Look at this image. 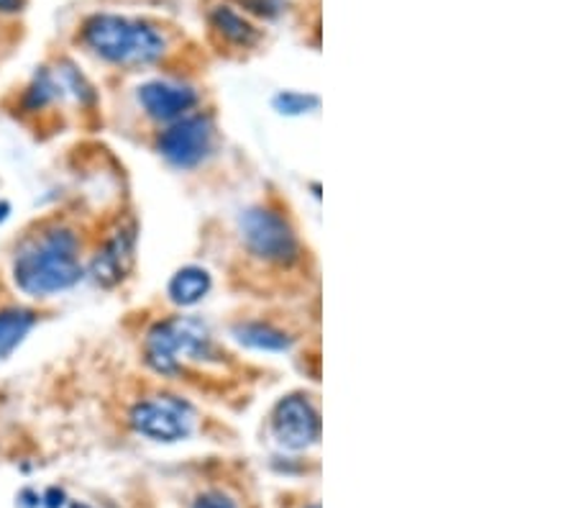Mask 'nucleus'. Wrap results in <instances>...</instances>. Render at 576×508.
Wrapping results in <instances>:
<instances>
[{
    "label": "nucleus",
    "mask_w": 576,
    "mask_h": 508,
    "mask_svg": "<svg viewBox=\"0 0 576 508\" xmlns=\"http://www.w3.org/2000/svg\"><path fill=\"white\" fill-rule=\"evenodd\" d=\"M77 252L80 241L75 231L64 229V226L44 229L15 255V286L29 296L62 293L83 278V265H80Z\"/></svg>",
    "instance_id": "obj_1"
},
{
    "label": "nucleus",
    "mask_w": 576,
    "mask_h": 508,
    "mask_svg": "<svg viewBox=\"0 0 576 508\" xmlns=\"http://www.w3.org/2000/svg\"><path fill=\"white\" fill-rule=\"evenodd\" d=\"M83 42L101 60L124 64V68H142V64L157 62L167 46L165 37L151 23L116 13L91 15L83 27Z\"/></svg>",
    "instance_id": "obj_2"
},
{
    "label": "nucleus",
    "mask_w": 576,
    "mask_h": 508,
    "mask_svg": "<svg viewBox=\"0 0 576 508\" xmlns=\"http://www.w3.org/2000/svg\"><path fill=\"white\" fill-rule=\"evenodd\" d=\"M210 354L208 326L198 319H167L146 336V362L157 373L172 375L180 370L182 357L202 360Z\"/></svg>",
    "instance_id": "obj_3"
},
{
    "label": "nucleus",
    "mask_w": 576,
    "mask_h": 508,
    "mask_svg": "<svg viewBox=\"0 0 576 508\" xmlns=\"http://www.w3.org/2000/svg\"><path fill=\"white\" fill-rule=\"evenodd\" d=\"M241 231L247 247L266 262L290 265L297 260V237L292 226L280 214L254 208L241 219Z\"/></svg>",
    "instance_id": "obj_4"
},
{
    "label": "nucleus",
    "mask_w": 576,
    "mask_h": 508,
    "mask_svg": "<svg viewBox=\"0 0 576 508\" xmlns=\"http://www.w3.org/2000/svg\"><path fill=\"white\" fill-rule=\"evenodd\" d=\"M136 434L154 442H180L192 432V411L177 398H151L136 403L132 411Z\"/></svg>",
    "instance_id": "obj_5"
},
{
    "label": "nucleus",
    "mask_w": 576,
    "mask_h": 508,
    "mask_svg": "<svg viewBox=\"0 0 576 508\" xmlns=\"http://www.w3.org/2000/svg\"><path fill=\"white\" fill-rule=\"evenodd\" d=\"M213 147V121L208 116H190L177 121L159 136V152L177 167H195L210 155Z\"/></svg>",
    "instance_id": "obj_6"
},
{
    "label": "nucleus",
    "mask_w": 576,
    "mask_h": 508,
    "mask_svg": "<svg viewBox=\"0 0 576 508\" xmlns=\"http://www.w3.org/2000/svg\"><path fill=\"white\" fill-rule=\"evenodd\" d=\"M272 432L274 439L285 449H307L321 437L318 411L313 408V403L305 395H287L274 408Z\"/></svg>",
    "instance_id": "obj_7"
},
{
    "label": "nucleus",
    "mask_w": 576,
    "mask_h": 508,
    "mask_svg": "<svg viewBox=\"0 0 576 508\" xmlns=\"http://www.w3.org/2000/svg\"><path fill=\"white\" fill-rule=\"evenodd\" d=\"M139 103L151 118L175 121L198 103V95H195V91L188 85L154 80V83H146L139 87Z\"/></svg>",
    "instance_id": "obj_8"
},
{
    "label": "nucleus",
    "mask_w": 576,
    "mask_h": 508,
    "mask_svg": "<svg viewBox=\"0 0 576 508\" xmlns=\"http://www.w3.org/2000/svg\"><path fill=\"white\" fill-rule=\"evenodd\" d=\"M134 265V231L121 229L105 241L103 252L93 262V278L97 286L113 288L128 276Z\"/></svg>",
    "instance_id": "obj_9"
},
{
    "label": "nucleus",
    "mask_w": 576,
    "mask_h": 508,
    "mask_svg": "<svg viewBox=\"0 0 576 508\" xmlns=\"http://www.w3.org/2000/svg\"><path fill=\"white\" fill-rule=\"evenodd\" d=\"M210 23H213V29L226 39V42L237 46H251L256 44L259 39V31L229 6H216L213 13H210Z\"/></svg>",
    "instance_id": "obj_10"
},
{
    "label": "nucleus",
    "mask_w": 576,
    "mask_h": 508,
    "mask_svg": "<svg viewBox=\"0 0 576 508\" xmlns=\"http://www.w3.org/2000/svg\"><path fill=\"white\" fill-rule=\"evenodd\" d=\"M210 276L202 268H185L169 282V296L177 305H195L208 296Z\"/></svg>",
    "instance_id": "obj_11"
},
{
    "label": "nucleus",
    "mask_w": 576,
    "mask_h": 508,
    "mask_svg": "<svg viewBox=\"0 0 576 508\" xmlns=\"http://www.w3.org/2000/svg\"><path fill=\"white\" fill-rule=\"evenodd\" d=\"M34 313L27 309L0 311V360H6L34 326Z\"/></svg>",
    "instance_id": "obj_12"
},
{
    "label": "nucleus",
    "mask_w": 576,
    "mask_h": 508,
    "mask_svg": "<svg viewBox=\"0 0 576 508\" xmlns=\"http://www.w3.org/2000/svg\"><path fill=\"white\" fill-rule=\"evenodd\" d=\"M237 339L241 344L251 346V350H264V352H282L290 346V339L277 332V329L266 326V324H243L239 326Z\"/></svg>",
    "instance_id": "obj_13"
},
{
    "label": "nucleus",
    "mask_w": 576,
    "mask_h": 508,
    "mask_svg": "<svg viewBox=\"0 0 576 508\" xmlns=\"http://www.w3.org/2000/svg\"><path fill=\"white\" fill-rule=\"evenodd\" d=\"M60 91H62L60 80H56L46 68H42V70L36 72L34 83L29 85L27 95H23V108H27V111H42L44 106H49V103L56 99V95H60Z\"/></svg>",
    "instance_id": "obj_14"
},
{
    "label": "nucleus",
    "mask_w": 576,
    "mask_h": 508,
    "mask_svg": "<svg viewBox=\"0 0 576 508\" xmlns=\"http://www.w3.org/2000/svg\"><path fill=\"white\" fill-rule=\"evenodd\" d=\"M274 106H277L280 113H287V116H300V113L318 108V99L303 93H280L277 99H274Z\"/></svg>",
    "instance_id": "obj_15"
},
{
    "label": "nucleus",
    "mask_w": 576,
    "mask_h": 508,
    "mask_svg": "<svg viewBox=\"0 0 576 508\" xmlns=\"http://www.w3.org/2000/svg\"><path fill=\"white\" fill-rule=\"evenodd\" d=\"M243 6L259 15H274L280 11L277 0H243Z\"/></svg>",
    "instance_id": "obj_16"
},
{
    "label": "nucleus",
    "mask_w": 576,
    "mask_h": 508,
    "mask_svg": "<svg viewBox=\"0 0 576 508\" xmlns=\"http://www.w3.org/2000/svg\"><path fill=\"white\" fill-rule=\"evenodd\" d=\"M192 508H237V504L221 494H210V496H202Z\"/></svg>",
    "instance_id": "obj_17"
},
{
    "label": "nucleus",
    "mask_w": 576,
    "mask_h": 508,
    "mask_svg": "<svg viewBox=\"0 0 576 508\" xmlns=\"http://www.w3.org/2000/svg\"><path fill=\"white\" fill-rule=\"evenodd\" d=\"M46 508H62L64 506V494L60 488H52V490H46V496H44V501H42Z\"/></svg>",
    "instance_id": "obj_18"
},
{
    "label": "nucleus",
    "mask_w": 576,
    "mask_h": 508,
    "mask_svg": "<svg viewBox=\"0 0 576 508\" xmlns=\"http://www.w3.org/2000/svg\"><path fill=\"white\" fill-rule=\"evenodd\" d=\"M27 0H0V13H19Z\"/></svg>",
    "instance_id": "obj_19"
},
{
    "label": "nucleus",
    "mask_w": 576,
    "mask_h": 508,
    "mask_svg": "<svg viewBox=\"0 0 576 508\" xmlns=\"http://www.w3.org/2000/svg\"><path fill=\"white\" fill-rule=\"evenodd\" d=\"M8 214H11V206H8V204H3V200H0V221H6V219H8Z\"/></svg>",
    "instance_id": "obj_20"
},
{
    "label": "nucleus",
    "mask_w": 576,
    "mask_h": 508,
    "mask_svg": "<svg viewBox=\"0 0 576 508\" xmlns=\"http://www.w3.org/2000/svg\"><path fill=\"white\" fill-rule=\"evenodd\" d=\"M72 508H91V506H85V504H72Z\"/></svg>",
    "instance_id": "obj_21"
},
{
    "label": "nucleus",
    "mask_w": 576,
    "mask_h": 508,
    "mask_svg": "<svg viewBox=\"0 0 576 508\" xmlns=\"http://www.w3.org/2000/svg\"><path fill=\"white\" fill-rule=\"evenodd\" d=\"M313 508H318V506H313Z\"/></svg>",
    "instance_id": "obj_22"
}]
</instances>
